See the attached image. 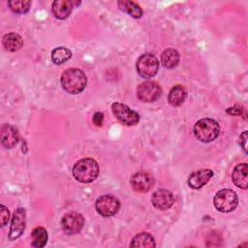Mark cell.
I'll return each mask as SVG.
<instances>
[{
  "label": "cell",
  "mask_w": 248,
  "mask_h": 248,
  "mask_svg": "<svg viewBox=\"0 0 248 248\" xmlns=\"http://www.w3.org/2000/svg\"><path fill=\"white\" fill-rule=\"evenodd\" d=\"M84 225V219L81 214L78 212L66 213L61 219V227L65 233L76 234L78 233Z\"/></svg>",
  "instance_id": "obj_9"
},
{
  "label": "cell",
  "mask_w": 248,
  "mask_h": 248,
  "mask_svg": "<svg viewBox=\"0 0 248 248\" xmlns=\"http://www.w3.org/2000/svg\"><path fill=\"white\" fill-rule=\"evenodd\" d=\"M130 182L133 189L137 192H147L154 185L153 177L145 171H139L135 173L131 177Z\"/></svg>",
  "instance_id": "obj_12"
},
{
  "label": "cell",
  "mask_w": 248,
  "mask_h": 248,
  "mask_svg": "<svg viewBox=\"0 0 248 248\" xmlns=\"http://www.w3.org/2000/svg\"><path fill=\"white\" fill-rule=\"evenodd\" d=\"M213 176V171L209 169L198 170L192 172L188 177V185L192 189H200L204 186Z\"/></svg>",
  "instance_id": "obj_13"
},
{
  "label": "cell",
  "mask_w": 248,
  "mask_h": 248,
  "mask_svg": "<svg viewBox=\"0 0 248 248\" xmlns=\"http://www.w3.org/2000/svg\"><path fill=\"white\" fill-rule=\"evenodd\" d=\"M162 94V88L157 82L143 81L137 87L138 98L145 103H151L159 99Z\"/></svg>",
  "instance_id": "obj_8"
},
{
  "label": "cell",
  "mask_w": 248,
  "mask_h": 248,
  "mask_svg": "<svg viewBox=\"0 0 248 248\" xmlns=\"http://www.w3.org/2000/svg\"><path fill=\"white\" fill-rule=\"evenodd\" d=\"M159 70L158 59L150 53L142 54L137 62L138 74L142 78H150L154 77Z\"/></svg>",
  "instance_id": "obj_5"
},
{
  "label": "cell",
  "mask_w": 248,
  "mask_h": 248,
  "mask_svg": "<svg viewBox=\"0 0 248 248\" xmlns=\"http://www.w3.org/2000/svg\"><path fill=\"white\" fill-rule=\"evenodd\" d=\"M74 1L71 0H57L52 3V13L58 19L67 18L74 8Z\"/></svg>",
  "instance_id": "obj_15"
},
{
  "label": "cell",
  "mask_w": 248,
  "mask_h": 248,
  "mask_svg": "<svg viewBox=\"0 0 248 248\" xmlns=\"http://www.w3.org/2000/svg\"><path fill=\"white\" fill-rule=\"evenodd\" d=\"M186 97H187L186 88L181 84H176L170 90L168 100L171 106L179 107L184 103Z\"/></svg>",
  "instance_id": "obj_18"
},
{
  "label": "cell",
  "mask_w": 248,
  "mask_h": 248,
  "mask_svg": "<svg viewBox=\"0 0 248 248\" xmlns=\"http://www.w3.org/2000/svg\"><path fill=\"white\" fill-rule=\"evenodd\" d=\"M10 9L16 14H25L31 7V1L29 0H12L8 2Z\"/></svg>",
  "instance_id": "obj_24"
},
{
  "label": "cell",
  "mask_w": 248,
  "mask_h": 248,
  "mask_svg": "<svg viewBox=\"0 0 248 248\" xmlns=\"http://www.w3.org/2000/svg\"><path fill=\"white\" fill-rule=\"evenodd\" d=\"M162 65L168 69L175 68L179 63V53L173 48H167L161 55Z\"/></svg>",
  "instance_id": "obj_19"
},
{
  "label": "cell",
  "mask_w": 248,
  "mask_h": 248,
  "mask_svg": "<svg viewBox=\"0 0 248 248\" xmlns=\"http://www.w3.org/2000/svg\"><path fill=\"white\" fill-rule=\"evenodd\" d=\"M99 165L91 158H84L78 161L73 168V176L81 183H89L99 175Z\"/></svg>",
  "instance_id": "obj_2"
},
{
  "label": "cell",
  "mask_w": 248,
  "mask_h": 248,
  "mask_svg": "<svg viewBox=\"0 0 248 248\" xmlns=\"http://www.w3.org/2000/svg\"><path fill=\"white\" fill-rule=\"evenodd\" d=\"M103 121H104V114L102 112H95L93 115V123L96 126L101 127L103 125Z\"/></svg>",
  "instance_id": "obj_26"
},
{
  "label": "cell",
  "mask_w": 248,
  "mask_h": 248,
  "mask_svg": "<svg viewBox=\"0 0 248 248\" xmlns=\"http://www.w3.org/2000/svg\"><path fill=\"white\" fill-rule=\"evenodd\" d=\"M215 208L223 213H228L234 210L238 204V198L232 189H222L216 193L213 199Z\"/></svg>",
  "instance_id": "obj_4"
},
{
  "label": "cell",
  "mask_w": 248,
  "mask_h": 248,
  "mask_svg": "<svg viewBox=\"0 0 248 248\" xmlns=\"http://www.w3.org/2000/svg\"><path fill=\"white\" fill-rule=\"evenodd\" d=\"M71 50L64 46H58L51 51V60L56 65H61L65 63L71 58Z\"/></svg>",
  "instance_id": "obj_23"
},
{
  "label": "cell",
  "mask_w": 248,
  "mask_h": 248,
  "mask_svg": "<svg viewBox=\"0 0 248 248\" xmlns=\"http://www.w3.org/2000/svg\"><path fill=\"white\" fill-rule=\"evenodd\" d=\"M240 145L242 147V149L244 150V152L246 153L247 150H246V142H247V131H244L241 135H240Z\"/></svg>",
  "instance_id": "obj_27"
},
{
  "label": "cell",
  "mask_w": 248,
  "mask_h": 248,
  "mask_svg": "<svg viewBox=\"0 0 248 248\" xmlns=\"http://www.w3.org/2000/svg\"><path fill=\"white\" fill-rule=\"evenodd\" d=\"M130 246L148 248V247H155L156 243L153 236L150 233L143 232L138 233L136 236L133 237Z\"/></svg>",
  "instance_id": "obj_20"
},
{
  "label": "cell",
  "mask_w": 248,
  "mask_h": 248,
  "mask_svg": "<svg viewBox=\"0 0 248 248\" xmlns=\"http://www.w3.org/2000/svg\"><path fill=\"white\" fill-rule=\"evenodd\" d=\"M232 178L235 186L241 189H247L248 187V176H247V164L242 163L234 167Z\"/></svg>",
  "instance_id": "obj_16"
},
{
  "label": "cell",
  "mask_w": 248,
  "mask_h": 248,
  "mask_svg": "<svg viewBox=\"0 0 248 248\" xmlns=\"http://www.w3.org/2000/svg\"><path fill=\"white\" fill-rule=\"evenodd\" d=\"M1 143L6 148H13L18 142V132L11 124H3L0 129Z\"/></svg>",
  "instance_id": "obj_14"
},
{
  "label": "cell",
  "mask_w": 248,
  "mask_h": 248,
  "mask_svg": "<svg viewBox=\"0 0 248 248\" xmlns=\"http://www.w3.org/2000/svg\"><path fill=\"white\" fill-rule=\"evenodd\" d=\"M120 207L118 199L111 195H104L99 197L95 202L97 212L104 217H110L114 215Z\"/></svg>",
  "instance_id": "obj_7"
},
{
  "label": "cell",
  "mask_w": 248,
  "mask_h": 248,
  "mask_svg": "<svg viewBox=\"0 0 248 248\" xmlns=\"http://www.w3.org/2000/svg\"><path fill=\"white\" fill-rule=\"evenodd\" d=\"M151 202L155 208L159 210H166L173 204L174 197L170 191L160 189L152 194Z\"/></svg>",
  "instance_id": "obj_11"
},
{
  "label": "cell",
  "mask_w": 248,
  "mask_h": 248,
  "mask_svg": "<svg viewBox=\"0 0 248 248\" xmlns=\"http://www.w3.org/2000/svg\"><path fill=\"white\" fill-rule=\"evenodd\" d=\"M111 109L114 116L120 121L122 124L126 126H134L137 125L140 121V115L135 110H132L129 107L122 103L114 102L111 105Z\"/></svg>",
  "instance_id": "obj_6"
},
{
  "label": "cell",
  "mask_w": 248,
  "mask_h": 248,
  "mask_svg": "<svg viewBox=\"0 0 248 248\" xmlns=\"http://www.w3.org/2000/svg\"><path fill=\"white\" fill-rule=\"evenodd\" d=\"M220 132V126L217 121L211 118H202L194 126L195 137L202 142H210L214 140Z\"/></svg>",
  "instance_id": "obj_3"
},
{
  "label": "cell",
  "mask_w": 248,
  "mask_h": 248,
  "mask_svg": "<svg viewBox=\"0 0 248 248\" xmlns=\"http://www.w3.org/2000/svg\"><path fill=\"white\" fill-rule=\"evenodd\" d=\"M0 215H1V218H0L1 219V227H4L7 225V223L10 220V212L4 204L0 205Z\"/></svg>",
  "instance_id": "obj_25"
},
{
  "label": "cell",
  "mask_w": 248,
  "mask_h": 248,
  "mask_svg": "<svg viewBox=\"0 0 248 248\" xmlns=\"http://www.w3.org/2000/svg\"><path fill=\"white\" fill-rule=\"evenodd\" d=\"M2 45L7 51L14 52L22 46L23 40L21 36L16 33H8L3 36Z\"/></svg>",
  "instance_id": "obj_17"
},
{
  "label": "cell",
  "mask_w": 248,
  "mask_h": 248,
  "mask_svg": "<svg viewBox=\"0 0 248 248\" xmlns=\"http://www.w3.org/2000/svg\"><path fill=\"white\" fill-rule=\"evenodd\" d=\"M61 85L65 91L76 95L80 93L86 86L85 74L78 68H69L61 75Z\"/></svg>",
  "instance_id": "obj_1"
},
{
  "label": "cell",
  "mask_w": 248,
  "mask_h": 248,
  "mask_svg": "<svg viewBox=\"0 0 248 248\" xmlns=\"http://www.w3.org/2000/svg\"><path fill=\"white\" fill-rule=\"evenodd\" d=\"M32 246L37 248L44 247L47 242V232L43 227H36L32 232Z\"/></svg>",
  "instance_id": "obj_22"
},
{
  "label": "cell",
  "mask_w": 248,
  "mask_h": 248,
  "mask_svg": "<svg viewBox=\"0 0 248 248\" xmlns=\"http://www.w3.org/2000/svg\"><path fill=\"white\" fill-rule=\"evenodd\" d=\"M118 7L121 11L127 13L134 18H140L142 16V10L141 8L134 1H128V0H121L117 2Z\"/></svg>",
  "instance_id": "obj_21"
},
{
  "label": "cell",
  "mask_w": 248,
  "mask_h": 248,
  "mask_svg": "<svg viewBox=\"0 0 248 248\" xmlns=\"http://www.w3.org/2000/svg\"><path fill=\"white\" fill-rule=\"evenodd\" d=\"M26 211L23 207H18L13 214L11 228L9 232V239L15 240L18 238L25 230Z\"/></svg>",
  "instance_id": "obj_10"
}]
</instances>
